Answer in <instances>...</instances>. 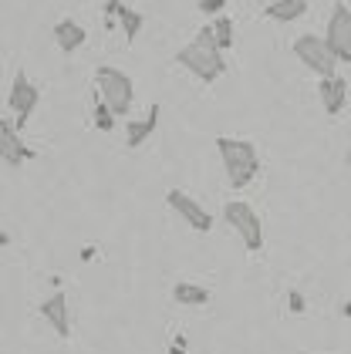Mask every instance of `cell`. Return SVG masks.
<instances>
[{"mask_svg":"<svg viewBox=\"0 0 351 354\" xmlns=\"http://www.w3.org/2000/svg\"><path fill=\"white\" fill-rule=\"evenodd\" d=\"M176 64L186 68L189 75H196L199 82H206V84L219 82V78L226 75V61H223V51L216 48L213 34H210V24L199 28L196 41H189V44H183V48L176 51Z\"/></svg>","mask_w":351,"mask_h":354,"instance_id":"1","label":"cell"},{"mask_svg":"<svg viewBox=\"0 0 351 354\" xmlns=\"http://www.w3.org/2000/svg\"><path fill=\"white\" fill-rule=\"evenodd\" d=\"M216 152H219V159H223L226 179H230L233 189H246V186L257 179V172H260V156H257L253 142L223 136V138H216Z\"/></svg>","mask_w":351,"mask_h":354,"instance_id":"2","label":"cell"},{"mask_svg":"<svg viewBox=\"0 0 351 354\" xmlns=\"http://www.w3.org/2000/svg\"><path fill=\"white\" fill-rule=\"evenodd\" d=\"M95 95L105 102L111 115H129L132 111V98H135V82L122 68L102 64L95 71Z\"/></svg>","mask_w":351,"mask_h":354,"instance_id":"3","label":"cell"},{"mask_svg":"<svg viewBox=\"0 0 351 354\" xmlns=\"http://www.w3.org/2000/svg\"><path fill=\"white\" fill-rule=\"evenodd\" d=\"M223 219H226V226L243 240V246H246L250 253H260V250H264V219L257 216V209H253L250 203L230 199V203L223 206Z\"/></svg>","mask_w":351,"mask_h":354,"instance_id":"4","label":"cell"},{"mask_svg":"<svg viewBox=\"0 0 351 354\" xmlns=\"http://www.w3.org/2000/svg\"><path fill=\"white\" fill-rule=\"evenodd\" d=\"M294 55L300 57V64H304L307 71H314L318 78L338 75V57L331 55V48L324 44V37H318V34H300L294 41Z\"/></svg>","mask_w":351,"mask_h":354,"instance_id":"5","label":"cell"},{"mask_svg":"<svg viewBox=\"0 0 351 354\" xmlns=\"http://www.w3.org/2000/svg\"><path fill=\"white\" fill-rule=\"evenodd\" d=\"M324 44L331 48V55L338 57V64H351V10L348 3H334L327 24H324Z\"/></svg>","mask_w":351,"mask_h":354,"instance_id":"6","label":"cell"},{"mask_svg":"<svg viewBox=\"0 0 351 354\" xmlns=\"http://www.w3.org/2000/svg\"><path fill=\"white\" fill-rule=\"evenodd\" d=\"M37 102H41V91H37V84L27 78L24 68H17V75H14V84H10V95H7V109L14 111V129H17V132L24 129L27 118L34 115Z\"/></svg>","mask_w":351,"mask_h":354,"instance_id":"7","label":"cell"},{"mask_svg":"<svg viewBox=\"0 0 351 354\" xmlns=\"http://www.w3.org/2000/svg\"><path fill=\"white\" fill-rule=\"evenodd\" d=\"M165 206H169L179 219H186L189 230H196V233H210V230H213V216H210V213H206L189 192L169 189L165 192Z\"/></svg>","mask_w":351,"mask_h":354,"instance_id":"8","label":"cell"},{"mask_svg":"<svg viewBox=\"0 0 351 354\" xmlns=\"http://www.w3.org/2000/svg\"><path fill=\"white\" fill-rule=\"evenodd\" d=\"M0 159L7 165H14V169L24 165L27 159H34V149L21 138V132L14 129L10 118H0Z\"/></svg>","mask_w":351,"mask_h":354,"instance_id":"9","label":"cell"},{"mask_svg":"<svg viewBox=\"0 0 351 354\" xmlns=\"http://www.w3.org/2000/svg\"><path fill=\"white\" fill-rule=\"evenodd\" d=\"M41 317L54 327L57 337H68L71 334V310H68V297L61 290H54L48 300H41Z\"/></svg>","mask_w":351,"mask_h":354,"instance_id":"10","label":"cell"},{"mask_svg":"<svg viewBox=\"0 0 351 354\" xmlns=\"http://www.w3.org/2000/svg\"><path fill=\"white\" fill-rule=\"evenodd\" d=\"M318 98L327 115H341L345 111V102H348V82L341 75H331V78H321L318 84Z\"/></svg>","mask_w":351,"mask_h":354,"instance_id":"11","label":"cell"},{"mask_svg":"<svg viewBox=\"0 0 351 354\" xmlns=\"http://www.w3.org/2000/svg\"><path fill=\"white\" fill-rule=\"evenodd\" d=\"M84 41H88V34H84V28H81L78 21H71V17H61V21L54 24V44H57L64 55H75Z\"/></svg>","mask_w":351,"mask_h":354,"instance_id":"12","label":"cell"},{"mask_svg":"<svg viewBox=\"0 0 351 354\" xmlns=\"http://www.w3.org/2000/svg\"><path fill=\"white\" fill-rule=\"evenodd\" d=\"M159 115H162V109L156 105V102H152V105H149V111H145V118L129 122V129H125V142H129V149H138L145 138L159 129Z\"/></svg>","mask_w":351,"mask_h":354,"instance_id":"13","label":"cell"},{"mask_svg":"<svg viewBox=\"0 0 351 354\" xmlns=\"http://www.w3.org/2000/svg\"><path fill=\"white\" fill-rule=\"evenodd\" d=\"M307 14V0H273L264 7V17L277 21V24H294Z\"/></svg>","mask_w":351,"mask_h":354,"instance_id":"14","label":"cell"},{"mask_svg":"<svg viewBox=\"0 0 351 354\" xmlns=\"http://www.w3.org/2000/svg\"><path fill=\"white\" fill-rule=\"evenodd\" d=\"M172 300H176V304H186V307H203V304L213 300V294H210L203 283H186V280H183V283L172 287Z\"/></svg>","mask_w":351,"mask_h":354,"instance_id":"15","label":"cell"},{"mask_svg":"<svg viewBox=\"0 0 351 354\" xmlns=\"http://www.w3.org/2000/svg\"><path fill=\"white\" fill-rule=\"evenodd\" d=\"M210 34H213V41H216V48L219 51H230L233 48V21L230 17H213V24H210Z\"/></svg>","mask_w":351,"mask_h":354,"instance_id":"16","label":"cell"},{"mask_svg":"<svg viewBox=\"0 0 351 354\" xmlns=\"http://www.w3.org/2000/svg\"><path fill=\"white\" fill-rule=\"evenodd\" d=\"M118 28L125 30V37H129V41H135V34L142 30V14L132 10L129 3H122V10H118Z\"/></svg>","mask_w":351,"mask_h":354,"instance_id":"17","label":"cell"},{"mask_svg":"<svg viewBox=\"0 0 351 354\" xmlns=\"http://www.w3.org/2000/svg\"><path fill=\"white\" fill-rule=\"evenodd\" d=\"M95 129H98V132H111V129H115V115L108 111V105L98 95H95Z\"/></svg>","mask_w":351,"mask_h":354,"instance_id":"18","label":"cell"},{"mask_svg":"<svg viewBox=\"0 0 351 354\" xmlns=\"http://www.w3.org/2000/svg\"><path fill=\"white\" fill-rule=\"evenodd\" d=\"M196 7H199V14H206V17H219V10L226 7V0H199Z\"/></svg>","mask_w":351,"mask_h":354,"instance_id":"19","label":"cell"},{"mask_svg":"<svg viewBox=\"0 0 351 354\" xmlns=\"http://www.w3.org/2000/svg\"><path fill=\"white\" fill-rule=\"evenodd\" d=\"M287 310H291V314H304V310H307V304H304V294L291 290V294H287Z\"/></svg>","mask_w":351,"mask_h":354,"instance_id":"20","label":"cell"},{"mask_svg":"<svg viewBox=\"0 0 351 354\" xmlns=\"http://www.w3.org/2000/svg\"><path fill=\"white\" fill-rule=\"evenodd\" d=\"M95 253H98V250H95V246H84V250H81V260H84V263H88V260H95Z\"/></svg>","mask_w":351,"mask_h":354,"instance_id":"21","label":"cell"},{"mask_svg":"<svg viewBox=\"0 0 351 354\" xmlns=\"http://www.w3.org/2000/svg\"><path fill=\"white\" fill-rule=\"evenodd\" d=\"M172 344H179V348H189V341H186V334H176V337H172Z\"/></svg>","mask_w":351,"mask_h":354,"instance_id":"22","label":"cell"},{"mask_svg":"<svg viewBox=\"0 0 351 354\" xmlns=\"http://www.w3.org/2000/svg\"><path fill=\"white\" fill-rule=\"evenodd\" d=\"M3 246H10V233H7V230H0V250H3Z\"/></svg>","mask_w":351,"mask_h":354,"instance_id":"23","label":"cell"},{"mask_svg":"<svg viewBox=\"0 0 351 354\" xmlns=\"http://www.w3.org/2000/svg\"><path fill=\"white\" fill-rule=\"evenodd\" d=\"M169 354H192L189 348H179V344H169Z\"/></svg>","mask_w":351,"mask_h":354,"instance_id":"24","label":"cell"},{"mask_svg":"<svg viewBox=\"0 0 351 354\" xmlns=\"http://www.w3.org/2000/svg\"><path fill=\"white\" fill-rule=\"evenodd\" d=\"M341 314H345V317L351 321V300H345V304H341Z\"/></svg>","mask_w":351,"mask_h":354,"instance_id":"25","label":"cell"},{"mask_svg":"<svg viewBox=\"0 0 351 354\" xmlns=\"http://www.w3.org/2000/svg\"><path fill=\"white\" fill-rule=\"evenodd\" d=\"M345 159H348V165H351V145H348V156H345Z\"/></svg>","mask_w":351,"mask_h":354,"instance_id":"26","label":"cell"},{"mask_svg":"<svg viewBox=\"0 0 351 354\" xmlns=\"http://www.w3.org/2000/svg\"><path fill=\"white\" fill-rule=\"evenodd\" d=\"M345 3H348V10H351V0H345Z\"/></svg>","mask_w":351,"mask_h":354,"instance_id":"27","label":"cell"}]
</instances>
